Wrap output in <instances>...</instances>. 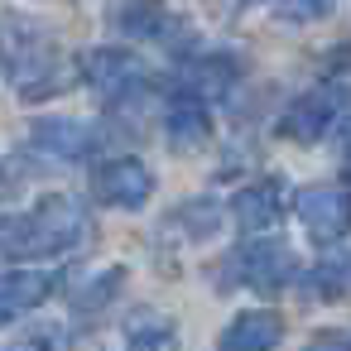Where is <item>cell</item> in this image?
Instances as JSON below:
<instances>
[{
    "label": "cell",
    "mask_w": 351,
    "mask_h": 351,
    "mask_svg": "<svg viewBox=\"0 0 351 351\" xmlns=\"http://www.w3.org/2000/svg\"><path fill=\"white\" fill-rule=\"evenodd\" d=\"M169 5L164 0H121L116 15H111V29L121 39H135V44H149V39H164L169 34Z\"/></svg>",
    "instance_id": "7c38bea8"
},
{
    "label": "cell",
    "mask_w": 351,
    "mask_h": 351,
    "mask_svg": "<svg viewBox=\"0 0 351 351\" xmlns=\"http://www.w3.org/2000/svg\"><path fill=\"white\" fill-rule=\"evenodd\" d=\"M241 269H245V284L260 289V293H279V289L293 284V274H298L293 250H289L284 241H274V236L255 241V245L241 255Z\"/></svg>",
    "instance_id": "8992f818"
},
{
    "label": "cell",
    "mask_w": 351,
    "mask_h": 351,
    "mask_svg": "<svg viewBox=\"0 0 351 351\" xmlns=\"http://www.w3.org/2000/svg\"><path fill=\"white\" fill-rule=\"evenodd\" d=\"M125 346L130 351H173V322L164 313H140L125 327Z\"/></svg>",
    "instance_id": "5bb4252c"
},
{
    "label": "cell",
    "mask_w": 351,
    "mask_h": 351,
    "mask_svg": "<svg viewBox=\"0 0 351 351\" xmlns=\"http://www.w3.org/2000/svg\"><path fill=\"white\" fill-rule=\"evenodd\" d=\"M341 106H346V87H341V82H322V87L303 92V97L284 111L279 130H284L289 140H298V145H313V140L327 135L332 121H341Z\"/></svg>",
    "instance_id": "7a4b0ae2"
},
{
    "label": "cell",
    "mask_w": 351,
    "mask_h": 351,
    "mask_svg": "<svg viewBox=\"0 0 351 351\" xmlns=\"http://www.w3.org/2000/svg\"><path fill=\"white\" fill-rule=\"evenodd\" d=\"M337 154H346V159H351V116H341V121H337Z\"/></svg>",
    "instance_id": "d6986e66"
},
{
    "label": "cell",
    "mask_w": 351,
    "mask_h": 351,
    "mask_svg": "<svg viewBox=\"0 0 351 351\" xmlns=\"http://www.w3.org/2000/svg\"><path fill=\"white\" fill-rule=\"evenodd\" d=\"M164 130H169V149H178V154H188V149H202V145L212 140V121H207V106H202V97H193V92L173 97Z\"/></svg>",
    "instance_id": "9c48e42d"
},
{
    "label": "cell",
    "mask_w": 351,
    "mask_h": 351,
    "mask_svg": "<svg viewBox=\"0 0 351 351\" xmlns=\"http://www.w3.org/2000/svg\"><path fill=\"white\" fill-rule=\"evenodd\" d=\"M279 178H269V183H250V188H241L236 197H231V217H236V226L245 231V236H260V231H269L274 221H279Z\"/></svg>",
    "instance_id": "30bf717a"
},
{
    "label": "cell",
    "mask_w": 351,
    "mask_h": 351,
    "mask_svg": "<svg viewBox=\"0 0 351 351\" xmlns=\"http://www.w3.org/2000/svg\"><path fill=\"white\" fill-rule=\"evenodd\" d=\"M303 351H351V337H346V332H322V337H313Z\"/></svg>",
    "instance_id": "e0dca14e"
},
{
    "label": "cell",
    "mask_w": 351,
    "mask_h": 351,
    "mask_svg": "<svg viewBox=\"0 0 351 351\" xmlns=\"http://www.w3.org/2000/svg\"><path fill=\"white\" fill-rule=\"evenodd\" d=\"M10 351H63V327L34 322V327H25V332L10 341Z\"/></svg>",
    "instance_id": "2e32d148"
},
{
    "label": "cell",
    "mask_w": 351,
    "mask_h": 351,
    "mask_svg": "<svg viewBox=\"0 0 351 351\" xmlns=\"http://www.w3.org/2000/svg\"><path fill=\"white\" fill-rule=\"evenodd\" d=\"M322 10H327V0H289L284 15H289V20H317Z\"/></svg>",
    "instance_id": "ac0fdd59"
},
{
    "label": "cell",
    "mask_w": 351,
    "mask_h": 351,
    "mask_svg": "<svg viewBox=\"0 0 351 351\" xmlns=\"http://www.w3.org/2000/svg\"><path fill=\"white\" fill-rule=\"evenodd\" d=\"M279 341H284V317L269 308H250L226 322V332L217 337V351H279Z\"/></svg>",
    "instance_id": "52a82bcc"
},
{
    "label": "cell",
    "mask_w": 351,
    "mask_h": 351,
    "mask_svg": "<svg viewBox=\"0 0 351 351\" xmlns=\"http://www.w3.org/2000/svg\"><path fill=\"white\" fill-rule=\"evenodd\" d=\"M53 274L44 269H10V274H0V322L5 317H20V313H34L49 293H53Z\"/></svg>",
    "instance_id": "8fae6325"
},
{
    "label": "cell",
    "mask_w": 351,
    "mask_h": 351,
    "mask_svg": "<svg viewBox=\"0 0 351 351\" xmlns=\"http://www.w3.org/2000/svg\"><path fill=\"white\" fill-rule=\"evenodd\" d=\"M121 284H125V269H121V265L87 269V274L73 279V303H77L82 313H97V308H106V303L121 293Z\"/></svg>",
    "instance_id": "4fadbf2b"
},
{
    "label": "cell",
    "mask_w": 351,
    "mask_h": 351,
    "mask_svg": "<svg viewBox=\"0 0 351 351\" xmlns=\"http://www.w3.org/2000/svg\"><path fill=\"white\" fill-rule=\"evenodd\" d=\"M298 221H303L308 241H317V245L341 241V236L351 231V193L327 188V183L303 188V193H298Z\"/></svg>",
    "instance_id": "3957f363"
},
{
    "label": "cell",
    "mask_w": 351,
    "mask_h": 351,
    "mask_svg": "<svg viewBox=\"0 0 351 351\" xmlns=\"http://www.w3.org/2000/svg\"><path fill=\"white\" fill-rule=\"evenodd\" d=\"M193 87L188 92H226L236 77H241V58H226V53H212V58H202V63H193Z\"/></svg>",
    "instance_id": "9a60e30c"
},
{
    "label": "cell",
    "mask_w": 351,
    "mask_h": 351,
    "mask_svg": "<svg viewBox=\"0 0 351 351\" xmlns=\"http://www.w3.org/2000/svg\"><path fill=\"white\" fill-rule=\"evenodd\" d=\"M97 193H101V202L135 212V207H145V202H149V193H154V173H149L140 159H130V154H125V159L101 164V173H97Z\"/></svg>",
    "instance_id": "5b68a950"
},
{
    "label": "cell",
    "mask_w": 351,
    "mask_h": 351,
    "mask_svg": "<svg viewBox=\"0 0 351 351\" xmlns=\"http://www.w3.org/2000/svg\"><path fill=\"white\" fill-rule=\"evenodd\" d=\"M87 236H92V212L82 197H68V193H49L29 212L0 217V255H10V260L68 255Z\"/></svg>",
    "instance_id": "6da1fadb"
},
{
    "label": "cell",
    "mask_w": 351,
    "mask_h": 351,
    "mask_svg": "<svg viewBox=\"0 0 351 351\" xmlns=\"http://www.w3.org/2000/svg\"><path fill=\"white\" fill-rule=\"evenodd\" d=\"M87 82L116 106L145 87V63L130 49H97V53H87Z\"/></svg>",
    "instance_id": "277c9868"
},
{
    "label": "cell",
    "mask_w": 351,
    "mask_h": 351,
    "mask_svg": "<svg viewBox=\"0 0 351 351\" xmlns=\"http://www.w3.org/2000/svg\"><path fill=\"white\" fill-rule=\"evenodd\" d=\"M34 145H39L44 154H53V159L77 164V159H87V154L101 145V135H97V125H92V121L49 116V121H39V125H34Z\"/></svg>",
    "instance_id": "ba28073f"
},
{
    "label": "cell",
    "mask_w": 351,
    "mask_h": 351,
    "mask_svg": "<svg viewBox=\"0 0 351 351\" xmlns=\"http://www.w3.org/2000/svg\"><path fill=\"white\" fill-rule=\"evenodd\" d=\"M241 5H269V0H241Z\"/></svg>",
    "instance_id": "ffe728a7"
}]
</instances>
